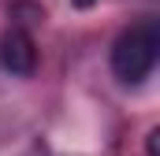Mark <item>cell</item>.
Here are the masks:
<instances>
[{
  "instance_id": "cell-1",
  "label": "cell",
  "mask_w": 160,
  "mask_h": 156,
  "mask_svg": "<svg viewBox=\"0 0 160 156\" xmlns=\"http://www.w3.org/2000/svg\"><path fill=\"white\" fill-rule=\"evenodd\" d=\"M157 48H160V30L157 19H142L130 30H123L116 45H112V71L119 82L138 85L142 78H149V71L157 67Z\"/></svg>"
},
{
  "instance_id": "cell-2",
  "label": "cell",
  "mask_w": 160,
  "mask_h": 156,
  "mask_svg": "<svg viewBox=\"0 0 160 156\" xmlns=\"http://www.w3.org/2000/svg\"><path fill=\"white\" fill-rule=\"evenodd\" d=\"M0 63L4 71L19 78H30L34 67H38V48H34V37L22 30V26H11L4 37H0Z\"/></svg>"
},
{
  "instance_id": "cell-3",
  "label": "cell",
  "mask_w": 160,
  "mask_h": 156,
  "mask_svg": "<svg viewBox=\"0 0 160 156\" xmlns=\"http://www.w3.org/2000/svg\"><path fill=\"white\" fill-rule=\"evenodd\" d=\"M157 138H160V130H149V141H145V145H149V156H160L157 153Z\"/></svg>"
}]
</instances>
